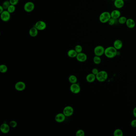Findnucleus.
<instances>
[{"instance_id": "obj_4", "label": "nucleus", "mask_w": 136, "mask_h": 136, "mask_svg": "<svg viewBox=\"0 0 136 136\" xmlns=\"http://www.w3.org/2000/svg\"><path fill=\"white\" fill-rule=\"evenodd\" d=\"M35 8V5L31 1L26 2L24 5V9L27 12H30L34 11Z\"/></svg>"}, {"instance_id": "obj_7", "label": "nucleus", "mask_w": 136, "mask_h": 136, "mask_svg": "<svg viewBox=\"0 0 136 136\" xmlns=\"http://www.w3.org/2000/svg\"><path fill=\"white\" fill-rule=\"evenodd\" d=\"M46 23L42 20H39L35 24L34 26L40 31H42L46 29Z\"/></svg>"}, {"instance_id": "obj_14", "label": "nucleus", "mask_w": 136, "mask_h": 136, "mask_svg": "<svg viewBox=\"0 0 136 136\" xmlns=\"http://www.w3.org/2000/svg\"><path fill=\"white\" fill-rule=\"evenodd\" d=\"M111 18L117 20L121 17V12L118 10H114L111 12Z\"/></svg>"}, {"instance_id": "obj_33", "label": "nucleus", "mask_w": 136, "mask_h": 136, "mask_svg": "<svg viewBox=\"0 0 136 136\" xmlns=\"http://www.w3.org/2000/svg\"><path fill=\"white\" fill-rule=\"evenodd\" d=\"M131 126L133 127H136V119L133 120L131 122Z\"/></svg>"}, {"instance_id": "obj_21", "label": "nucleus", "mask_w": 136, "mask_h": 136, "mask_svg": "<svg viewBox=\"0 0 136 136\" xmlns=\"http://www.w3.org/2000/svg\"><path fill=\"white\" fill-rule=\"evenodd\" d=\"M68 79L69 82L71 84L77 83V77L74 75L70 76V77H69Z\"/></svg>"}, {"instance_id": "obj_19", "label": "nucleus", "mask_w": 136, "mask_h": 136, "mask_svg": "<svg viewBox=\"0 0 136 136\" xmlns=\"http://www.w3.org/2000/svg\"><path fill=\"white\" fill-rule=\"evenodd\" d=\"M96 79V75L93 73H89L86 77L87 81L89 83H92L95 81Z\"/></svg>"}, {"instance_id": "obj_18", "label": "nucleus", "mask_w": 136, "mask_h": 136, "mask_svg": "<svg viewBox=\"0 0 136 136\" xmlns=\"http://www.w3.org/2000/svg\"><path fill=\"white\" fill-rule=\"evenodd\" d=\"M123 46L122 41L119 39L115 40L113 43V46L117 50H120L122 48Z\"/></svg>"}, {"instance_id": "obj_6", "label": "nucleus", "mask_w": 136, "mask_h": 136, "mask_svg": "<svg viewBox=\"0 0 136 136\" xmlns=\"http://www.w3.org/2000/svg\"><path fill=\"white\" fill-rule=\"evenodd\" d=\"M11 13L7 10H4L3 12L0 13V18L2 21L8 22L11 19Z\"/></svg>"}, {"instance_id": "obj_13", "label": "nucleus", "mask_w": 136, "mask_h": 136, "mask_svg": "<svg viewBox=\"0 0 136 136\" xmlns=\"http://www.w3.org/2000/svg\"><path fill=\"white\" fill-rule=\"evenodd\" d=\"M0 130L4 134H7L10 131L9 126L6 123H3L0 127Z\"/></svg>"}, {"instance_id": "obj_17", "label": "nucleus", "mask_w": 136, "mask_h": 136, "mask_svg": "<svg viewBox=\"0 0 136 136\" xmlns=\"http://www.w3.org/2000/svg\"><path fill=\"white\" fill-rule=\"evenodd\" d=\"M38 30L34 26L33 27L31 28L29 31V34L30 36L32 37H35L38 35Z\"/></svg>"}, {"instance_id": "obj_15", "label": "nucleus", "mask_w": 136, "mask_h": 136, "mask_svg": "<svg viewBox=\"0 0 136 136\" xmlns=\"http://www.w3.org/2000/svg\"><path fill=\"white\" fill-rule=\"evenodd\" d=\"M126 24L127 27L129 29H133L135 27L136 23L133 19L132 18H128L127 19Z\"/></svg>"}, {"instance_id": "obj_5", "label": "nucleus", "mask_w": 136, "mask_h": 136, "mask_svg": "<svg viewBox=\"0 0 136 136\" xmlns=\"http://www.w3.org/2000/svg\"><path fill=\"white\" fill-rule=\"evenodd\" d=\"M105 49L103 46L99 45L96 46L94 49V53L95 56H101L104 54Z\"/></svg>"}, {"instance_id": "obj_29", "label": "nucleus", "mask_w": 136, "mask_h": 136, "mask_svg": "<svg viewBox=\"0 0 136 136\" xmlns=\"http://www.w3.org/2000/svg\"><path fill=\"white\" fill-rule=\"evenodd\" d=\"M76 136H84L85 135V132L82 129H79L76 132Z\"/></svg>"}, {"instance_id": "obj_26", "label": "nucleus", "mask_w": 136, "mask_h": 136, "mask_svg": "<svg viewBox=\"0 0 136 136\" xmlns=\"http://www.w3.org/2000/svg\"><path fill=\"white\" fill-rule=\"evenodd\" d=\"M7 70H8V68L6 65L4 64H2L0 65V71L2 73H6Z\"/></svg>"}, {"instance_id": "obj_8", "label": "nucleus", "mask_w": 136, "mask_h": 136, "mask_svg": "<svg viewBox=\"0 0 136 136\" xmlns=\"http://www.w3.org/2000/svg\"><path fill=\"white\" fill-rule=\"evenodd\" d=\"M73 112H74V110L73 108L70 106H66L63 109V113L67 117L71 116L73 114Z\"/></svg>"}, {"instance_id": "obj_1", "label": "nucleus", "mask_w": 136, "mask_h": 136, "mask_svg": "<svg viewBox=\"0 0 136 136\" xmlns=\"http://www.w3.org/2000/svg\"><path fill=\"white\" fill-rule=\"evenodd\" d=\"M117 50L114 46H109L105 49L104 54L107 58H113L117 54Z\"/></svg>"}, {"instance_id": "obj_37", "label": "nucleus", "mask_w": 136, "mask_h": 136, "mask_svg": "<svg viewBox=\"0 0 136 136\" xmlns=\"http://www.w3.org/2000/svg\"><path fill=\"white\" fill-rule=\"evenodd\" d=\"M113 0V1H115V0Z\"/></svg>"}, {"instance_id": "obj_32", "label": "nucleus", "mask_w": 136, "mask_h": 136, "mask_svg": "<svg viewBox=\"0 0 136 136\" xmlns=\"http://www.w3.org/2000/svg\"><path fill=\"white\" fill-rule=\"evenodd\" d=\"M11 5H16L19 2V0H9Z\"/></svg>"}, {"instance_id": "obj_24", "label": "nucleus", "mask_w": 136, "mask_h": 136, "mask_svg": "<svg viewBox=\"0 0 136 136\" xmlns=\"http://www.w3.org/2000/svg\"><path fill=\"white\" fill-rule=\"evenodd\" d=\"M93 61L95 64H99L101 63V59L100 56H95L93 58Z\"/></svg>"}, {"instance_id": "obj_23", "label": "nucleus", "mask_w": 136, "mask_h": 136, "mask_svg": "<svg viewBox=\"0 0 136 136\" xmlns=\"http://www.w3.org/2000/svg\"><path fill=\"white\" fill-rule=\"evenodd\" d=\"M127 18L124 16H121L118 18V22L119 23L121 24H125L127 20Z\"/></svg>"}, {"instance_id": "obj_10", "label": "nucleus", "mask_w": 136, "mask_h": 136, "mask_svg": "<svg viewBox=\"0 0 136 136\" xmlns=\"http://www.w3.org/2000/svg\"><path fill=\"white\" fill-rule=\"evenodd\" d=\"M26 84L24 82H18L15 85V88L18 91H23L26 88Z\"/></svg>"}, {"instance_id": "obj_20", "label": "nucleus", "mask_w": 136, "mask_h": 136, "mask_svg": "<svg viewBox=\"0 0 136 136\" xmlns=\"http://www.w3.org/2000/svg\"><path fill=\"white\" fill-rule=\"evenodd\" d=\"M77 53L75 49H70L68 51L67 54L70 58H74L76 57Z\"/></svg>"}, {"instance_id": "obj_35", "label": "nucleus", "mask_w": 136, "mask_h": 136, "mask_svg": "<svg viewBox=\"0 0 136 136\" xmlns=\"http://www.w3.org/2000/svg\"><path fill=\"white\" fill-rule=\"evenodd\" d=\"M133 114L135 117L136 118V107L134 108L133 111Z\"/></svg>"}, {"instance_id": "obj_36", "label": "nucleus", "mask_w": 136, "mask_h": 136, "mask_svg": "<svg viewBox=\"0 0 136 136\" xmlns=\"http://www.w3.org/2000/svg\"><path fill=\"white\" fill-rule=\"evenodd\" d=\"M4 10L5 9L3 8V7H2V5H0V14L2 13V12H3Z\"/></svg>"}, {"instance_id": "obj_9", "label": "nucleus", "mask_w": 136, "mask_h": 136, "mask_svg": "<svg viewBox=\"0 0 136 136\" xmlns=\"http://www.w3.org/2000/svg\"><path fill=\"white\" fill-rule=\"evenodd\" d=\"M70 90L71 92L74 94H77L80 92L81 88L79 85L76 83L71 84L70 87Z\"/></svg>"}, {"instance_id": "obj_12", "label": "nucleus", "mask_w": 136, "mask_h": 136, "mask_svg": "<svg viewBox=\"0 0 136 136\" xmlns=\"http://www.w3.org/2000/svg\"><path fill=\"white\" fill-rule=\"evenodd\" d=\"M65 117L66 116L63 113H59L56 115L55 119L58 123H62L65 120Z\"/></svg>"}, {"instance_id": "obj_16", "label": "nucleus", "mask_w": 136, "mask_h": 136, "mask_svg": "<svg viewBox=\"0 0 136 136\" xmlns=\"http://www.w3.org/2000/svg\"><path fill=\"white\" fill-rule=\"evenodd\" d=\"M124 0H115L114 2V5L117 8H122L124 6Z\"/></svg>"}, {"instance_id": "obj_3", "label": "nucleus", "mask_w": 136, "mask_h": 136, "mask_svg": "<svg viewBox=\"0 0 136 136\" xmlns=\"http://www.w3.org/2000/svg\"><path fill=\"white\" fill-rule=\"evenodd\" d=\"M96 79L100 82H105L107 79V73L105 71H99L96 75Z\"/></svg>"}, {"instance_id": "obj_11", "label": "nucleus", "mask_w": 136, "mask_h": 136, "mask_svg": "<svg viewBox=\"0 0 136 136\" xmlns=\"http://www.w3.org/2000/svg\"><path fill=\"white\" fill-rule=\"evenodd\" d=\"M76 58L79 62H84L87 59V56L85 53L82 52L77 53Z\"/></svg>"}, {"instance_id": "obj_2", "label": "nucleus", "mask_w": 136, "mask_h": 136, "mask_svg": "<svg viewBox=\"0 0 136 136\" xmlns=\"http://www.w3.org/2000/svg\"><path fill=\"white\" fill-rule=\"evenodd\" d=\"M111 13L107 11H105L101 13L99 17V20L102 23H108L109 20L111 18Z\"/></svg>"}, {"instance_id": "obj_34", "label": "nucleus", "mask_w": 136, "mask_h": 136, "mask_svg": "<svg viewBox=\"0 0 136 136\" xmlns=\"http://www.w3.org/2000/svg\"><path fill=\"white\" fill-rule=\"evenodd\" d=\"M99 72V71L98 70L97 68H94L92 70V73H93L95 75L97 74V73H98Z\"/></svg>"}, {"instance_id": "obj_30", "label": "nucleus", "mask_w": 136, "mask_h": 136, "mask_svg": "<svg viewBox=\"0 0 136 136\" xmlns=\"http://www.w3.org/2000/svg\"><path fill=\"white\" fill-rule=\"evenodd\" d=\"M116 20H117L116 19L111 18L108 22V23L110 26H112L116 23Z\"/></svg>"}, {"instance_id": "obj_31", "label": "nucleus", "mask_w": 136, "mask_h": 136, "mask_svg": "<svg viewBox=\"0 0 136 136\" xmlns=\"http://www.w3.org/2000/svg\"><path fill=\"white\" fill-rule=\"evenodd\" d=\"M10 126V127H11L12 128H15L17 126V122L15 121H11L9 123Z\"/></svg>"}, {"instance_id": "obj_27", "label": "nucleus", "mask_w": 136, "mask_h": 136, "mask_svg": "<svg viewBox=\"0 0 136 136\" xmlns=\"http://www.w3.org/2000/svg\"><path fill=\"white\" fill-rule=\"evenodd\" d=\"M6 10L8 11V12H9L11 14V13H13L16 10L15 6L13 5H10L8 7V8H7Z\"/></svg>"}, {"instance_id": "obj_22", "label": "nucleus", "mask_w": 136, "mask_h": 136, "mask_svg": "<svg viewBox=\"0 0 136 136\" xmlns=\"http://www.w3.org/2000/svg\"><path fill=\"white\" fill-rule=\"evenodd\" d=\"M114 136H123V132L120 129H117L115 130L113 133Z\"/></svg>"}, {"instance_id": "obj_28", "label": "nucleus", "mask_w": 136, "mask_h": 136, "mask_svg": "<svg viewBox=\"0 0 136 136\" xmlns=\"http://www.w3.org/2000/svg\"><path fill=\"white\" fill-rule=\"evenodd\" d=\"M74 49L77 53H81L82 51V47L80 45H77L76 46Z\"/></svg>"}, {"instance_id": "obj_25", "label": "nucleus", "mask_w": 136, "mask_h": 136, "mask_svg": "<svg viewBox=\"0 0 136 136\" xmlns=\"http://www.w3.org/2000/svg\"><path fill=\"white\" fill-rule=\"evenodd\" d=\"M11 5V3H10L9 0H5V1H4V2L2 3V7H3L4 9L7 10V8H8V7L10 5Z\"/></svg>"}]
</instances>
